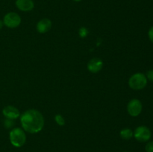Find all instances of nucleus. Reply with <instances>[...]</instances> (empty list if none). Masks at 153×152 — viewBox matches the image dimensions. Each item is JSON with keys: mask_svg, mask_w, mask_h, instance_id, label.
Wrapping results in <instances>:
<instances>
[{"mask_svg": "<svg viewBox=\"0 0 153 152\" xmlns=\"http://www.w3.org/2000/svg\"><path fill=\"white\" fill-rule=\"evenodd\" d=\"M133 134H134V132L130 128H124V129L121 130L120 132V137L123 139L125 140H128L132 138Z\"/></svg>", "mask_w": 153, "mask_h": 152, "instance_id": "obj_11", "label": "nucleus"}, {"mask_svg": "<svg viewBox=\"0 0 153 152\" xmlns=\"http://www.w3.org/2000/svg\"><path fill=\"white\" fill-rule=\"evenodd\" d=\"M147 84V78L146 75L141 72L132 75L128 79V86L134 90H140L146 87Z\"/></svg>", "mask_w": 153, "mask_h": 152, "instance_id": "obj_3", "label": "nucleus"}, {"mask_svg": "<svg viewBox=\"0 0 153 152\" xmlns=\"http://www.w3.org/2000/svg\"><path fill=\"white\" fill-rule=\"evenodd\" d=\"M143 105L140 100L137 98H133L130 100L127 104V111L128 113L132 117L138 116L141 113Z\"/></svg>", "mask_w": 153, "mask_h": 152, "instance_id": "obj_6", "label": "nucleus"}, {"mask_svg": "<svg viewBox=\"0 0 153 152\" xmlns=\"http://www.w3.org/2000/svg\"><path fill=\"white\" fill-rule=\"evenodd\" d=\"M152 133L149 128L146 126H139L134 130L133 137L135 138L137 141L140 142H148L151 138Z\"/></svg>", "mask_w": 153, "mask_h": 152, "instance_id": "obj_5", "label": "nucleus"}, {"mask_svg": "<svg viewBox=\"0 0 153 152\" xmlns=\"http://www.w3.org/2000/svg\"><path fill=\"white\" fill-rule=\"evenodd\" d=\"M9 139L13 146L16 148L22 147L26 142L25 131L20 128H13L9 133Z\"/></svg>", "mask_w": 153, "mask_h": 152, "instance_id": "obj_2", "label": "nucleus"}, {"mask_svg": "<svg viewBox=\"0 0 153 152\" xmlns=\"http://www.w3.org/2000/svg\"><path fill=\"white\" fill-rule=\"evenodd\" d=\"M14 125V121L13 119H7L6 118L5 120L4 121V126L6 128H11Z\"/></svg>", "mask_w": 153, "mask_h": 152, "instance_id": "obj_13", "label": "nucleus"}, {"mask_svg": "<svg viewBox=\"0 0 153 152\" xmlns=\"http://www.w3.org/2000/svg\"><path fill=\"white\" fill-rule=\"evenodd\" d=\"M3 25H4V23H3V21L0 19V30L3 28Z\"/></svg>", "mask_w": 153, "mask_h": 152, "instance_id": "obj_18", "label": "nucleus"}, {"mask_svg": "<svg viewBox=\"0 0 153 152\" xmlns=\"http://www.w3.org/2000/svg\"><path fill=\"white\" fill-rule=\"evenodd\" d=\"M52 23L50 19H48V18H43L37 22L36 28H37V31L38 33L45 34L52 28Z\"/></svg>", "mask_w": 153, "mask_h": 152, "instance_id": "obj_10", "label": "nucleus"}, {"mask_svg": "<svg viewBox=\"0 0 153 152\" xmlns=\"http://www.w3.org/2000/svg\"><path fill=\"white\" fill-rule=\"evenodd\" d=\"M73 1H76V2H79V1H82V0H73Z\"/></svg>", "mask_w": 153, "mask_h": 152, "instance_id": "obj_19", "label": "nucleus"}, {"mask_svg": "<svg viewBox=\"0 0 153 152\" xmlns=\"http://www.w3.org/2000/svg\"><path fill=\"white\" fill-rule=\"evenodd\" d=\"M124 152H127V151H124Z\"/></svg>", "mask_w": 153, "mask_h": 152, "instance_id": "obj_20", "label": "nucleus"}, {"mask_svg": "<svg viewBox=\"0 0 153 152\" xmlns=\"http://www.w3.org/2000/svg\"><path fill=\"white\" fill-rule=\"evenodd\" d=\"M55 121L59 126H64L65 125V120L61 114H57L55 116Z\"/></svg>", "mask_w": 153, "mask_h": 152, "instance_id": "obj_12", "label": "nucleus"}, {"mask_svg": "<svg viewBox=\"0 0 153 152\" xmlns=\"http://www.w3.org/2000/svg\"><path fill=\"white\" fill-rule=\"evenodd\" d=\"M103 67V62L100 58H92L88 63V71L92 73H97L101 71Z\"/></svg>", "mask_w": 153, "mask_h": 152, "instance_id": "obj_9", "label": "nucleus"}, {"mask_svg": "<svg viewBox=\"0 0 153 152\" xmlns=\"http://www.w3.org/2000/svg\"><path fill=\"white\" fill-rule=\"evenodd\" d=\"M4 25L9 28H15L20 25L22 22L20 16L16 12H9L3 17Z\"/></svg>", "mask_w": 153, "mask_h": 152, "instance_id": "obj_4", "label": "nucleus"}, {"mask_svg": "<svg viewBox=\"0 0 153 152\" xmlns=\"http://www.w3.org/2000/svg\"><path fill=\"white\" fill-rule=\"evenodd\" d=\"M146 77L148 80L153 82V69H150L146 72Z\"/></svg>", "mask_w": 153, "mask_h": 152, "instance_id": "obj_16", "label": "nucleus"}, {"mask_svg": "<svg viewBox=\"0 0 153 152\" xmlns=\"http://www.w3.org/2000/svg\"><path fill=\"white\" fill-rule=\"evenodd\" d=\"M16 7L19 10L23 12H28L34 8V2L33 0H16Z\"/></svg>", "mask_w": 153, "mask_h": 152, "instance_id": "obj_8", "label": "nucleus"}, {"mask_svg": "<svg viewBox=\"0 0 153 152\" xmlns=\"http://www.w3.org/2000/svg\"><path fill=\"white\" fill-rule=\"evenodd\" d=\"M22 128L29 134H37L43 130L44 118L38 110L30 109L19 116Z\"/></svg>", "mask_w": 153, "mask_h": 152, "instance_id": "obj_1", "label": "nucleus"}, {"mask_svg": "<svg viewBox=\"0 0 153 152\" xmlns=\"http://www.w3.org/2000/svg\"><path fill=\"white\" fill-rule=\"evenodd\" d=\"M2 114L7 119H13V120L18 119L20 116L19 110L16 107L12 105L5 106L2 110Z\"/></svg>", "mask_w": 153, "mask_h": 152, "instance_id": "obj_7", "label": "nucleus"}, {"mask_svg": "<svg viewBox=\"0 0 153 152\" xmlns=\"http://www.w3.org/2000/svg\"><path fill=\"white\" fill-rule=\"evenodd\" d=\"M145 150H146V152H153V141L149 142L146 145Z\"/></svg>", "mask_w": 153, "mask_h": 152, "instance_id": "obj_15", "label": "nucleus"}, {"mask_svg": "<svg viewBox=\"0 0 153 152\" xmlns=\"http://www.w3.org/2000/svg\"><path fill=\"white\" fill-rule=\"evenodd\" d=\"M88 34V31L87 30L86 28L85 27H82L79 30V35L81 37H85Z\"/></svg>", "mask_w": 153, "mask_h": 152, "instance_id": "obj_14", "label": "nucleus"}, {"mask_svg": "<svg viewBox=\"0 0 153 152\" xmlns=\"http://www.w3.org/2000/svg\"><path fill=\"white\" fill-rule=\"evenodd\" d=\"M148 36H149V38L150 40V41L153 43V26L149 28V32H148Z\"/></svg>", "mask_w": 153, "mask_h": 152, "instance_id": "obj_17", "label": "nucleus"}]
</instances>
